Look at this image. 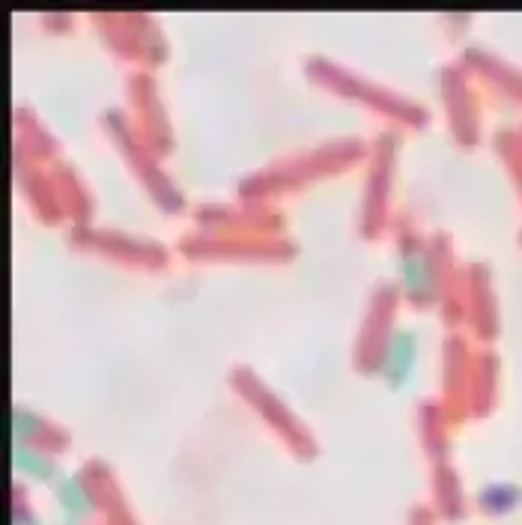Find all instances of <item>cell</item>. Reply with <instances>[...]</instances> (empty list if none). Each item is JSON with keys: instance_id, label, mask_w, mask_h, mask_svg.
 Segmentation results:
<instances>
[{"instance_id": "obj_1", "label": "cell", "mask_w": 522, "mask_h": 525, "mask_svg": "<svg viewBox=\"0 0 522 525\" xmlns=\"http://www.w3.org/2000/svg\"><path fill=\"white\" fill-rule=\"evenodd\" d=\"M400 344H403V335H397V337L391 340L388 362H386L388 373H391L394 379H403V373H406V364H409V355H412V344H409L406 349H400Z\"/></svg>"}, {"instance_id": "obj_2", "label": "cell", "mask_w": 522, "mask_h": 525, "mask_svg": "<svg viewBox=\"0 0 522 525\" xmlns=\"http://www.w3.org/2000/svg\"><path fill=\"white\" fill-rule=\"evenodd\" d=\"M403 275H406L409 290H415V293H421V290H424V287L430 284V275H427L424 260L406 257V262H403Z\"/></svg>"}]
</instances>
